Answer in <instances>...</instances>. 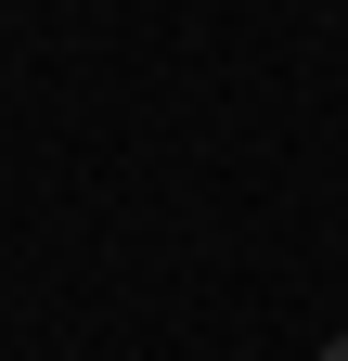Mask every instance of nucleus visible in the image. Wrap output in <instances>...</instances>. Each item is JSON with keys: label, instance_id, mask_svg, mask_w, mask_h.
<instances>
[{"label": "nucleus", "instance_id": "obj_1", "mask_svg": "<svg viewBox=\"0 0 348 361\" xmlns=\"http://www.w3.org/2000/svg\"><path fill=\"white\" fill-rule=\"evenodd\" d=\"M323 361H348V336H335V348H323Z\"/></svg>", "mask_w": 348, "mask_h": 361}]
</instances>
